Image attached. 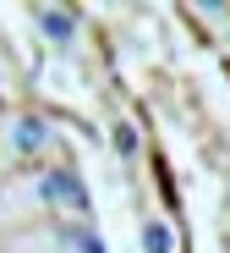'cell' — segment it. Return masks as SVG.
<instances>
[{
	"label": "cell",
	"mask_w": 230,
	"mask_h": 253,
	"mask_svg": "<svg viewBox=\"0 0 230 253\" xmlns=\"http://www.w3.org/2000/svg\"><path fill=\"white\" fill-rule=\"evenodd\" d=\"M33 143H44V121H22L17 126V149H33Z\"/></svg>",
	"instance_id": "cell-3"
},
{
	"label": "cell",
	"mask_w": 230,
	"mask_h": 253,
	"mask_svg": "<svg viewBox=\"0 0 230 253\" xmlns=\"http://www.w3.org/2000/svg\"><path fill=\"white\" fill-rule=\"evenodd\" d=\"M143 242H148V253H170V231H164V226H148Z\"/></svg>",
	"instance_id": "cell-4"
},
{
	"label": "cell",
	"mask_w": 230,
	"mask_h": 253,
	"mask_svg": "<svg viewBox=\"0 0 230 253\" xmlns=\"http://www.w3.org/2000/svg\"><path fill=\"white\" fill-rule=\"evenodd\" d=\"M38 193L50 198V204H61V209H88V193H82V182H77V176H66V171L38 176Z\"/></svg>",
	"instance_id": "cell-1"
},
{
	"label": "cell",
	"mask_w": 230,
	"mask_h": 253,
	"mask_svg": "<svg viewBox=\"0 0 230 253\" xmlns=\"http://www.w3.org/2000/svg\"><path fill=\"white\" fill-rule=\"evenodd\" d=\"M38 22H44V33H50V39H71V11H61V6L38 11Z\"/></svg>",
	"instance_id": "cell-2"
},
{
	"label": "cell",
	"mask_w": 230,
	"mask_h": 253,
	"mask_svg": "<svg viewBox=\"0 0 230 253\" xmlns=\"http://www.w3.org/2000/svg\"><path fill=\"white\" fill-rule=\"evenodd\" d=\"M115 149H121V154H137V132H131V126H126V121L115 126Z\"/></svg>",
	"instance_id": "cell-5"
},
{
	"label": "cell",
	"mask_w": 230,
	"mask_h": 253,
	"mask_svg": "<svg viewBox=\"0 0 230 253\" xmlns=\"http://www.w3.org/2000/svg\"><path fill=\"white\" fill-rule=\"evenodd\" d=\"M66 242H77V248H82V253H104V248H99V237H94V231H71V237H66Z\"/></svg>",
	"instance_id": "cell-6"
}]
</instances>
